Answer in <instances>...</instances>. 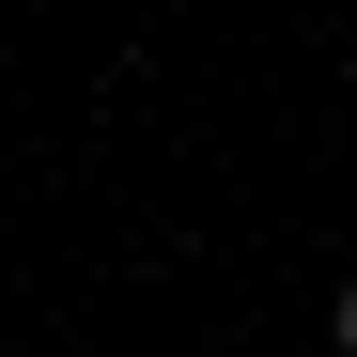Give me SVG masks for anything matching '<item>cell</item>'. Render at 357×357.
I'll use <instances>...</instances> for the list:
<instances>
[{
    "mask_svg": "<svg viewBox=\"0 0 357 357\" xmlns=\"http://www.w3.org/2000/svg\"><path fill=\"white\" fill-rule=\"evenodd\" d=\"M326 342H342V357H357V280H342V311H326Z\"/></svg>",
    "mask_w": 357,
    "mask_h": 357,
    "instance_id": "obj_1",
    "label": "cell"
}]
</instances>
